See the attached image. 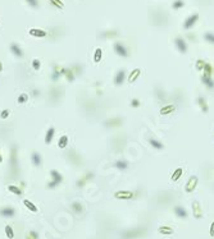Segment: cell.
Segmentation results:
<instances>
[{
    "mask_svg": "<svg viewBox=\"0 0 214 239\" xmlns=\"http://www.w3.org/2000/svg\"><path fill=\"white\" fill-rule=\"evenodd\" d=\"M8 191L12 192V193L15 194V196H21V194L23 193V192H22V188H19V187H17V185H13V184L8 185Z\"/></svg>",
    "mask_w": 214,
    "mask_h": 239,
    "instance_id": "obj_27",
    "label": "cell"
},
{
    "mask_svg": "<svg viewBox=\"0 0 214 239\" xmlns=\"http://www.w3.org/2000/svg\"><path fill=\"white\" fill-rule=\"evenodd\" d=\"M23 205H24V206L27 207L31 212H37V207H36L35 205H33L30 200H23Z\"/></svg>",
    "mask_w": 214,
    "mask_h": 239,
    "instance_id": "obj_29",
    "label": "cell"
},
{
    "mask_svg": "<svg viewBox=\"0 0 214 239\" xmlns=\"http://www.w3.org/2000/svg\"><path fill=\"white\" fill-rule=\"evenodd\" d=\"M71 209H72V211L74 212V214H77V215H81L82 211H83V207H82L81 202H73L71 205Z\"/></svg>",
    "mask_w": 214,
    "mask_h": 239,
    "instance_id": "obj_22",
    "label": "cell"
},
{
    "mask_svg": "<svg viewBox=\"0 0 214 239\" xmlns=\"http://www.w3.org/2000/svg\"><path fill=\"white\" fill-rule=\"evenodd\" d=\"M201 82L207 86L209 90H213L214 88V79L212 78V75H208V74H203L201 75Z\"/></svg>",
    "mask_w": 214,
    "mask_h": 239,
    "instance_id": "obj_14",
    "label": "cell"
},
{
    "mask_svg": "<svg viewBox=\"0 0 214 239\" xmlns=\"http://www.w3.org/2000/svg\"><path fill=\"white\" fill-rule=\"evenodd\" d=\"M174 44H176L177 49L179 50V53H182V54L187 53V45H186V42H185V40L182 37H176Z\"/></svg>",
    "mask_w": 214,
    "mask_h": 239,
    "instance_id": "obj_13",
    "label": "cell"
},
{
    "mask_svg": "<svg viewBox=\"0 0 214 239\" xmlns=\"http://www.w3.org/2000/svg\"><path fill=\"white\" fill-rule=\"evenodd\" d=\"M50 176H51V182H49L48 185H46L48 188H50V189L55 188V187H58L59 184L63 182V175L59 173L58 170H55V169L50 170Z\"/></svg>",
    "mask_w": 214,
    "mask_h": 239,
    "instance_id": "obj_2",
    "label": "cell"
},
{
    "mask_svg": "<svg viewBox=\"0 0 214 239\" xmlns=\"http://www.w3.org/2000/svg\"><path fill=\"white\" fill-rule=\"evenodd\" d=\"M32 96H33V97L40 96V90H33V91H32Z\"/></svg>",
    "mask_w": 214,
    "mask_h": 239,
    "instance_id": "obj_50",
    "label": "cell"
},
{
    "mask_svg": "<svg viewBox=\"0 0 214 239\" xmlns=\"http://www.w3.org/2000/svg\"><path fill=\"white\" fill-rule=\"evenodd\" d=\"M173 111H174V106H173V105H166V106L162 107L160 114H162V115H168V114L173 113Z\"/></svg>",
    "mask_w": 214,
    "mask_h": 239,
    "instance_id": "obj_28",
    "label": "cell"
},
{
    "mask_svg": "<svg viewBox=\"0 0 214 239\" xmlns=\"http://www.w3.org/2000/svg\"><path fill=\"white\" fill-rule=\"evenodd\" d=\"M192 211H194V216L196 219H200L203 216V212H201V207H200V203L198 201H195L192 203Z\"/></svg>",
    "mask_w": 214,
    "mask_h": 239,
    "instance_id": "obj_20",
    "label": "cell"
},
{
    "mask_svg": "<svg viewBox=\"0 0 214 239\" xmlns=\"http://www.w3.org/2000/svg\"><path fill=\"white\" fill-rule=\"evenodd\" d=\"M173 212L176 214V216H178L179 219H186L187 216H189V214H187L186 209L182 207V206H176V207L173 209Z\"/></svg>",
    "mask_w": 214,
    "mask_h": 239,
    "instance_id": "obj_17",
    "label": "cell"
},
{
    "mask_svg": "<svg viewBox=\"0 0 214 239\" xmlns=\"http://www.w3.org/2000/svg\"><path fill=\"white\" fill-rule=\"evenodd\" d=\"M159 233L160 234H166V235H170V234H173V229L170 228V226H160L159 228Z\"/></svg>",
    "mask_w": 214,
    "mask_h": 239,
    "instance_id": "obj_31",
    "label": "cell"
},
{
    "mask_svg": "<svg viewBox=\"0 0 214 239\" xmlns=\"http://www.w3.org/2000/svg\"><path fill=\"white\" fill-rule=\"evenodd\" d=\"M5 235H6L8 239L14 238V232H13V228L10 225H5Z\"/></svg>",
    "mask_w": 214,
    "mask_h": 239,
    "instance_id": "obj_32",
    "label": "cell"
},
{
    "mask_svg": "<svg viewBox=\"0 0 214 239\" xmlns=\"http://www.w3.org/2000/svg\"><path fill=\"white\" fill-rule=\"evenodd\" d=\"M128 166L130 165H128V163L126 160H117L114 163V168L118 169L119 172H126V170L128 169Z\"/></svg>",
    "mask_w": 214,
    "mask_h": 239,
    "instance_id": "obj_18",
    "label": "cell"
},
{
    "mask_svg": "<svg viewBox=\"0 0 214 239\" xmlns=\"http://www.w3.org/2000/svg\"><path fill=\"white\" fill-rule=\"evenodd\" d=\"M61 90H62V88H59V87L50 88V91H49V95H50L51 100H53L54 102H57L59 99H61V96H62V91H61Z\"/></svg>",
    "mask_w": 214,
    "mask_h": 239,
    "instance_id": "obj_15",
    "label": "cell"
},
{
    "mask_svg": "<svg viewBox=\"0 0 214 239\" xmlns=\"http://www.w3.org/2000/svg\"><path fill=\"white\" fill-rule=\"evenodd\" d=\"M185 5V2L183 0H176V2H173V9H181V8H183Z\"/></svg>",
    "mask_w": 214,
    "mask_h": 239,
    "instance_id": "obj_41",
    "label": "cell"
},
{
    "mask_svg": "<svg viewBox=\"0 0 214 239\" xmlns=\"http://www.w3.org/2000/svg\"><path fill=\"white\" fill-rule=\"evenodd\" d=\"M94 178V173H91V172H87L86 174H83L78 180H77V183H76V185L78 187V188H81V187H83L86 183H89V182H91V179Z\"/></svg>",
    "mask_w": 214,
    "mask_h": 239,
    "instance_id": "obj_8",
    "label": "cell"
},
{
    "mask_svg": "<svg viewBox=\"0 0 214 239\" xmlns=\"http://www.w3.org/2000/svg\"><path fill=\"white\" fill-rule=\"evenodd\" d=\"M15 215V209L12 206H5L0 209V216L3 217H13Z\"/></svg>",
    "mask_w": 214,
    "mask_h": 239,
    "instance_id": "obj_9",
    "label": "cell"
},
{
    "mask_svg": "<svg viewBox=\"0 0 214 239\" xmlns=\"http://www.w3.org/2000/svg\"><path fill=\"white\" fill-rule=\"evenodd\" d=\"M71 69L73 71V73H74V75H80V74H82V65H80V64H74Z\"/></svg>",
    "mask_w": 214,
    "mask_h": 239,
    "instance_id": "obj_36",
    "label": "cell"
},
{
    "mask_svg": "<svg viewBox=\"0 0 214 239\" xmlns=\"http://www.w3.org/2000/svg\"><path fill=\"white\" fill-rule=\"evenodd\" d=\"M54 134H55V128L50 127L49 129L46 131V134H45V143L46 144L51 143V141H53V138H54Z\"/></svg>",
    "mask_w": 214,
    "mask_h": 239,
    "instance_id": "obj_21",
    "label": "cell"
},
{
    "mask_svg": "<svg viewBox=\"0 0 214 239\" xmlns=\"http://www.w3.org/2000/svg\"><path fill=\"white\" fill-rule=\"evenodd\" d=\"M114 51H115V54L118 56H121V58H128V50L127 47L122 44V42H115L114 44Z\"/></svg>",
    "mask_w": 214,
    "mask_h": 239,
    "instance_id": "obj_4",
    "label": "cell"
},
{
    "mask_svg": "<svg viewBox=\"0 0 214 239\" xmlns=\"http://www.w3.org/2000/svg\"><path fill=\"white\" fill-rule=\"evenodd\" d=\"M40 67H41V63L39 59H33V62H32V68L35 71H40Z\"/></svg>",
    "mask_w": 214,
    "mask_h": 239,
    "instance_id": "obj_44",
    "label": "cell"
},
{
    "mask_svg": "<svg viewBox=\"0 0 214 239\" xmlns=\"http://www.w3.org/2000/svg\"><path fill=\"white\" fill-rule=\"evenodd\" d=\"M10 51H12V54L15 56V58H18V59H21V58H23V50L21 49V46L18 45V44H15V42H13V44H10Z\"/></svg>",
    "mask_w": 214,
    "mask_h": 239,
    "instance_id": "obj_12",
    "label": "cell"
},
{
    "mask_svg": "<svg viewBox=\"0 0 214 239\" xmlns=\"http://www.w3.org/2000/svg\"><path fill=\"white\" fill-rule=\"evenodd\" d=\"M155 93H157V97L159 101H164L166 100V93L163 90H160V88H157L155 90Z\"/></svg>",
    "mask_w": 214,
    "mask_h": 239,
    "instance_id": "obj_38",
    "label": "cell"
},
{
    "mask_svg": "<svg viewBox=\"0 0 214 239\" xmlns=\"http://www.w3.org/2000/svg\"><path fill=\"white\" fill-rule=\"evenodd\" d=\"M31 161H32L33 166H36V168H40L42 165V157H41V155H40L39 152H32Z\"/></svg>",
    "mask_w": 214,
    "mask_h": 239,
    "instance_id": "obj_16",
    "label": "cell"
},
{
    "mask_svg": "<svg viewBox=\"0 0 214 239\" xmlns=\"http://www.w3.org/2000/svg\"><path fill=\"white\" fill-rule=\"evenodd\" d=\"M204 40L208 41L209 44H213V45H214V33H213V32H207V33H204Z\"/></svg>",
    "mask_w": 214,
    "mask_h": 239,
    "instance_id": "obj_35",
    "label": "cell"
},
{
    "mask_svg": "<svg viewBox=\"0 0 214 239\" xmlns=\"http://www.w3.org/2000/svg\"><path fill=\"white\" fill-rule=\"evenodd\" d=\"M0 163H3V156H2V153H0Z\"/></svg>",
    "mask_w": 214,
    "mask_h": 239,
    "instance_id": "obj_54",
    "label": "cell"
},
{
    "mask_svg": "<svg viewBox=\"0 0 214 239\" xmlns=\"http://www.w3.org/2000/svg\"><path fill=\"white\" fill-rule=\"evenodd\" d=\"M131 106H132V107H139V106H140V100H139V99H133V100L131 101Z\"/></svg>",
    "mask_w": 214,
    "mask_h": 239,
    "instance_id": "obj_48",
    "label": "cell"
},
{
    "mask_svg": "<svg viewBox=\"0 0 214 239\" xmlns=\"http://www.w3.org/2000/svg\"><path fill=\"white\" fill-rule=\"evenodd\" d=\"M67 157H68V160H69V163H72L73 165H76V166L82 165V159H81V156L74 150H71L69 152H68L67 153Z\"/></svg>",
    "mask_w": 214,
    "mask_h": 239,
    "instance_id": "obj_3",
    "label": "cell"
},
{
    "mask_svg": "<svg viewBox=\"0 0 214 239\" xmlns=\"http://www.w3.org/2000/svg\"><path fill=\"white\" fill-rule=\"evenodd\" d=\"M189 37H190V40H195V35H189Z\"/></svg>",
    "mask_w": 214,
    "mask_h": 239,
    "instance_id": "obj_52",
    "label": "cell"
},
{
    "mask_svg": "<svg viewBox=\"0 0 214 239\" xmlns=\"http://www.w3.org/2000/svg\"><path fill=\"white\" fill-rule=\"evenodd\" d=\"M28 33L32 36V37H36V38H44L48 36V32L41 30V28H31L28 31Z\"/></svg>",
    "mask_w": 214,
    "mask_h": 239,
    "instance_id": "obj_10",
    "label": "cell"
},
{
    "mask_svg": "<svg viewBox=\"0 0 214 239\" xmlns=\"http://www.w3.org/2000/svg\"><path fill=\"white\" fill-rule=\"evenodd\" d=\"M50 4L53 5V6H55V8H58V9H62V8H64V4L61 2V0H50Z\"/></svg>",
    "mask_w": 214,
    "mask_h": 239,
    "instance_id": "obj_40",
    "label": "cell"
},
{
    "mask_svg": "<svg viewBox=\"0 0 214 239\" xmlns=\"http://www.w3.org/2000/svg\"><path fill=\"white\" fill-rule=\"evenodd\" d=\"M122 124V119H109V120L105 122V127L110 128V127H118Z\"/></svg>",
    "mask_w": 214,
    "mask_h": 239,
    "instance_id": "obj_24",
    "label": "cell"
},
{
    "mask_svg": "<svg viewBox=\"0 0 214 239\" xmlns=\"http://www.w3.org/2000/svg\"><path fill=\"white\" fill-rule=\"evenodd\" d=\"M126 74H127L126 69H119L117 72V74L114 77V84H115V86H122V84L124 83V81H126Z\"/></svg>",
    "mask_w": 214,
    "mask_h": 239,
    "instance_id": "obj_7",
    "label": "cell"
},
{
    "mask_svg": "<svg viewBox=\"0 0 214 239\" xmlns=\"http://www.w3.org/2000/svg\"><path fill=\"white\" fill-rule=\"evenodd\" d=\"M101 36H103V37H105V38L114 37V36H117V31H105V32H103V33H101Z\"/></svg>",
    "mask_w": 214,
    "mask_h": 239,
    "instance_id": "obj_39",
    "label": "cell"
},
{
    "mask_svg": "<svg viewBox=\"0 0 214 239\" xmlns=\"http://www.w3.org/2000/svg\"><path fill=\"white\" fill-rule=\"evenodd\" d=\"M196 184H198V176H191L189 179V183L186 184V192H189V193L192 192L195 189Z\"/></svg>",
    "mask_w": 214,
    "mask_h": 239,
    "instance_id": "obj_19",
    "label": "cell"
},
{
    "mask_svg": "<svg viewBox=\"0 0 214 239\" xmlns=\"http://www.w3.org/2000/svg\"><path fill=\"white\" fill-rule=\"evenodd\" d=\"M9 113H10V111H9V109H5L4 111H3L2 114H0V118H2V119H6L8 116H9Z\"/></svg>",
    "mask_w": 214,
    "mask_h": 239,
    "instance_id": "obj_49",
    "label": "cell"
},
{
    "mask_svg": "<svg viewBox=\"0 0 214 239\" xmlns=\"http://www.w3.org/2000/svg\"><path fill=\"white\" fill-rule=\"evenodd\" d=\"M209 233H210V237H214V223L210 225V230H209Z\"/></svg>",
    "mask_w": 214,
    "mask_h": 239,
    "instance_id": "obj_51",
    "label": "cell"
},
{
    "mask_svg": "<svg viewBox=\"0 0 214 239\" xmlns=\"http://www.w3.org/2000/svg\"><path fill=\"white\" fill-rule=\"evenodd\" d=\"M65 78L68 79V81H69V82H73L74 81V73H73V71L71 69V68H67V71H65Z\"/></svg>",
    "mask_w": 214,
    "mask_h": 239,
    "instance_id": "obj_33",
    "label": "cell"
},
{
    "mask_svg": "<svg viewBox=\"0 0 214 239\" xmlns=\"http://www.w3.org/2000/svg\"><path fill=\"white\" fill-rule=\"evenodd\" d=\"M28 4H30V6H32V8H37V5H39V2L37 0H26Z\"/></svg>",
    "mask_w": 214,
    "mask_h": 239,
    "instance_id": "obj_47",
    "label": "cell"
},
{
    "mask_svg": "<svg viewBox=\"0 0 214 239\" xmlns=\"http://www.w3.org/2000/svg\"><path fill=\"white\" fill-rule=\"evenodd\" d=\"M204 73L205 74H208V75H212L213 74V72H214V69H213V67L209 64V63H205V65H204Z\"/></svg>",
    "mask_w": 214,
    "mask_h": 239,
    "instance_id": "obj_37",
    "label": "cell"
},
{
    "mask_svg": "<svg viewBox=\"0 0 214 239\" xmlns=\"http://www.w3.org/2000/svg\"><path fill=\"white\" fill-rule=\"evenodd\" d=\"M198 104L200 105V107H201V110H203V113H208L209 107H208L207 101H205V99H204L203 96H199V97H198Z\"/></svg>",
    "mask_w": 214,
    "mask_h": 239,
    "instance_id": "obj_25",
    "label": "cell"
},
{
    "mask_svg": "<svg viewBox=\"0 0 214 239\" xmlns=\"http://www.w3.org/2000/svg\"><path fill=\"white\" fill-rule=\"evenodd\" d=\"M198 19H199V14L198 13L191 14L189 18H186V21L183 22V28L185 30H191L194 27V24L198 22Z\"/></svg>",
    "mask_w": 214,
    "mask_h": 239,
    "instance_id": "obj_6",
    "label": "cell"
},
{
    "mask_svg": "<svg viewBox=\"0 0 214 239\" xmlns=\"http://www.w3.org/2000/svg\"><path fill=\"white\" fill-rule=\"evenodd\" d=\"M67 144H68V136H62L61 138H59V141H58V147L59 148H62V150H64L65 147H67Z\"/></svg>",
    "mask_w": 214,
    "mask_h": 239,
    "instance_id": "obj_26",
    "label": "cell"
},
{
    "mask_svg": "<svg viewBox=\"0 0 214 239\" xmlns=\"http://www.w3.org/2000/svg\"><path fill=\"white\" fill-rule=\"evenodd\" d=\"M26 239H39V233L35 232V230H32V232H30L26 235Z\"/></svg>",
    "mask_w": 214,
    "mask_h": 239,
    "instance_id": "obj_43",
    "label": "cell"
},
{
    "mask_svg": "<svg viewBox=\"0 0 214 239\" xmlns=\"http://www.w3.org/2000/svg\"><path fill=\"white\" fill-rule=\"evenodd\" d=\"M114 197L118 200H131L135 197V193L130 191H121V192H117L114 194Z\"/></svg>",
    "mask_w": 214,
    "mask_h": 239,
    "instance_id": "obj_11",
    "label": "cell"
},
{
    "mask_svg": "<svg viewBox=\"0 0 214 239\" xmlns=\"http://www.w3.org/2000/svg\"><path fill=\"white\" fill-rule=\"evenodd\" d=\"M101 58H103V51H101V49H96L95 50V54H94V62H95V63H100Z\"/></svg>",
    "mask_w": 214,
    "mask_h": 239,
    "instance_id": "obj_34",
    "label": "cell"
},
{
    "mask_svg": "<svg viewBox=\"0 0 214 239\" xmlns=\"http://www.w3.org/2000/svg\"><path fill=\"white\" fill-rule=\"evenodd\" d=\"M139 75H140V69H136V71H135V73L130 75V79H128V81H130V82H133L136 78H137Z\"/></svg>",
    "mask_w": 214,
    "mask_h": 239,
    "instance_id": "obj_45",
    "label": "cell"
},
{
    "mask_svg": "<svg viewBox=\"0 0 214 239\" xmlns=\"http://www.w3.org/2000/svg\"><path fill=\"white\" fill-rule=\"evenodd\" d=\"M149 143L151 144V146L155 148V150H163L164 148V146H163V143L162 142H159L158 140H155V138H149Z\"/></svg>",
    "mask_w": 214,
    "mask_h": 239,
    "instance_id": "obj_23",
    "label": "cell"
},
{
    "mask_svg": "<svg viewBox=\"0 0 214 239\" xmlns=\"http://www.w3.org/2000/svg\"><path fill=\"white\" fill-rule=\"evenodd\" d=\"M182 173H183V170H182V168H177L176 169V172L172 174V176H170V179H172L173 182H177L179 178H181V175H182Z\"/></svg>",
    "mask_w": 214,
    "mask_h": 239,
    "instance_id": "obj_30",
    "label": "cell"
},
{
    "mask_svg": "<svg viewBox=\"0 0 214 239\" xmlns=\"http://www.w3.org/2000/svg\"><path fill=\"white\" fill-rule=\"evenodd\" d=\"M3 71V64H2V62H0V72Z\"/></svg>",
    "mask_w": 214,
    "mask_h": 239,
    "instance_id": "obj_53",
    "label": "cell"
},
{
    "mask_svg": "<svg viewBox=\"0 0 214 239\" xmlns=\"http://www.w3.org/2000/svg\"><path fill=\"white\" fill-rule=\"evenodd\" d=\"M27 100H28V95L27 93H21V95L18 96V104H24V102H27Z\"/></svg>",
    "mask_w": 214,
    "mask_h": 239,
    "instance_id": "obj_42",
    "label": "cell"
},
{
    "mask_svg": "<svg viewBox=\"0 0 214 239\" xmlns=\"http://www.w3.org/2000/svg\"><path fill=\"white\" fill-rule=\"evenodd\" d=\"M204 65H205V62L204 60H198V63H196V68H198L199 71H203L204 69Z\"/></svg>",
    "mask_w": 214,
    "mask_h": 239,
    "instance_id": "obj_46",
    "label": "cell"
},
{
    "mask_svg": "<svg viewBox=\"0 0 214 239\" xmlns=\"http://www.w3.org/2000/svg\"><path fill=\"white\" fill-rule=\"evenodd\" d=\"M18 147L17 144H13L12 150H10V157H9V165H10V170H9V176L12 179H17L19 176V164H18Z\"/></svg>",
    "mask_w": 214,
    "mask_h": 239,
    "instance_id": "obj_1",
    "label": "cell"
},
{
    "mask_svg": "<svg viewBox=\"0 0 214 239\" xmlns=\"http://www.w3.org/2000/svg\"><path fill=\"white\" fill-rule=\"evenodd\" d=\"M144 229H135V230H128V232H124L122 233V238L123 239H132V238H136V237H141L144 235Z\"/></svg>",
    "mask_w": 214,
    "mask_h": 239,
    "instance_id": "obj_5",
    "label": "cell"
}]
</instances>
